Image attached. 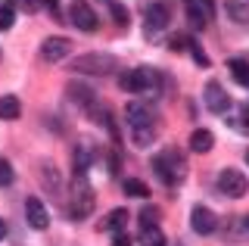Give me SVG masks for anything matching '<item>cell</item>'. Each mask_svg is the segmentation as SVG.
Instances as JSON below:
<instances>
[{"label":"cell","mask_w":249,"mask_h":246,"mask_svg":"<svg viewBox=\"0 0 249 246\" xmlns=\"http://www.w3.org/2000/svg\"><path fill=\"white\" fill-rule=\"evenodd\" d=\"M124 122H128L131 128V141H134V147H150L156 141V115L150 112V106L143 103H128L124 106Z\"/></svg>","instance_id":"6da1fadb"},{"label":"cell","mask_w":249,"mask_h":246,"mask_svg":"<svg viewBox=\"0 0 249 246\" xmlns=\"http://www.w3.org/2000/svg\"><path fill=\"white\" fill-rule=\"evenodd\" d=\"M122 190H124L128 196H137V199L150 196V187H146L143 181H137V178H124V181H122Z\"/></svg>","instance_id":"44dd1931"},{"label":"cell","mask_w":249,"mask_h":246,"mask_svg":"<svg viewBox=\"0 0 249 246\" xmlns=\"http://www.w3.org/2000/svg\"><path fill=\"white\" fill-rule=\"evenodd\" d=\"M112 246H128V237H124V234H122V237H115V243H112Z\"/></svg>","instance_id":"83f0119b"},{"label":"cell","mask_w":249,"mask_h":246,"mask_svg":"<svg viewBox=\"0 0 249 246\" xmlns=\"http://www.w3.org/2000/svg\"><path fill=\"white\" fill-rule=\"evenodd\" d=\"M119 66V56H112V53H84V56H75L72 63V69L81 75H109Z\"/></svg>","instance_id":"5b68a950"},{"label":"cell","mask_w":249,"mask_h":246,"mask_svg":"<svg viewBox=\"0 0 249 246\" xmlns=\"http://www.w3.org/2000/svg\"><path fill=\"white\" fill-rule=\"evenodd\" d=\"M19 112H22L19 97H13V94L0 97V119H3V122H16V119H19Z\"/></svg>","instance_id":"2e32d148"},{"label":"cell","mask_w":249,"mask_h":246,"mask_svg":"<svg viewBox=\"0 0 249 246\" xmlns=\"http://www.w3.org/2000/svg\"><path fill=\"white\" fill-rule=\"evenodd\" d=\"M93 190H90V184L88 178H75L72 184V193H69V215H72V221H84L88 215L93 212Z\"/></svg>","instance_id":"277c9868"},{"label":"cell","mask_w":249,"mask_h":246,"mask_svg":"<svg viewBox=\"0 0 249 246\" xmlns=\"http://www.w3.org/2000/svg\"><path fill=\"white\" fill-rule=\"evenodd\" d=\"M69 22H72L75 28H81V32H97L100 28V19H97V13L90 10L84 0H72V6H69Z\"/></svg>","instance_id":"52a82bcc"},{"label":"cell","mask_w":249,"mask_h":246,"mask_svg":"<svg viewBox=\"0 0 249 246\" xmlns=\"http://www.w3.org/2000/svg\"><path fill=\"white\" fill-rule=\"evenodd\" d=\"M69 53H72V41H69V37H47L41 44V56L47 63H59V59H66Z\"/></svg>","instance_id":"30bf717a"},{"label":"cell","mask_w":249,"mask_h":246,"mask_svg":"<svg viewBox=\"0 0 249 246\" xmlns=\"http://www.w3.org/2000/svg\"><path fill=\"white\" fill-rule=\"evenodd\" d=\"M168 19H171L168 6H165V3H153L150 10H146V22H143V32H146V37L156 35V32H162V28L168 25Z\"/></svg>","instance_id":"8fae6325"},{"label":"cell","mask_w":249,"mask_h":246,"mask_svg":"<svg viewBox=\"0 0 249 246\" xmlns=\"http://www.w3.org/2000/svg\"><path fill=\"white\" fill-rule=\"evenodd\" d=\"M6 237V225H3V218H0V240Z\"/></svg>","instance_id":"f1b7e54d"},{"label":"cell","mask_w":249,"mask_h":246,"mask_svg":"<svg viewBox=\"0 0 249 246\" xmlns=\"http://www.w3.org/2000/svg\"><path fill=\"white\" fill-rule=\"evenodd\" d=\"M218 190L231 199H240L249 190V181L240 168H221V175H218Z\"/></svg>","instance_id":"8992f818"},{"label":"cell","mask_w":249,"mask_h":246,"mask_svg":"<svg viewBox=\"0 0 249 246\" xmlns=\"http://www.w3.org/2000/svg\"><path fill=\"white\" fill-rule=\"evenodd\" d=\"M0 6H3V0H0Z\"/></svg>","instance_id":"1f68e13d"},{"label":"cell","mask_w":249,"mask_h":246,"mask_svg":"<svg viewBox=\"0 0 249 246\" xmlns=\"http://www.w3.org/2000/svg\"><path fill=\"white\" fill-rule=\"evenodd\" d=\"M25 218H28V225L35 228V230H44L47 225H50V215H47L44 203L37 196H28L25 199Z\"/></svg>","instance_id":"7c38bea8"},{"label":"cell","mask_w":249,"mask_h":246,"mask_svg":"<svg viewBox=\"0 0 249 246\" xmlns=\"http://www.w3.org/2000/svg\"><path fill=\"white\" fill-rule=\"evenodd\" d=\"M212 147H215L212 131H206V128H196V131L190 134V150H193V153H209Z\"/></svg>","instance_id":"e0dca14e"},{"label":"cell","mask_w":249,"mask_h":246,"mask_svg":"<svg viewBox=\"0 0 249 246\" xmlns=\"http://www.w3.org/2000/svg\"><path fill=\"white\" fill-rule=\"evenodd\" d=\"M153 225H159V209H156V206H146V209L140 212V228H153Z\"/></svg>","instance_id":"cb8c5ba5"},{"label":"cell","mask_w":249,"mask_h":246,"mask_svg":"<svg viewBox=\"0 0 249 246\" xmlns=\"http://www.w3.org/2000/svg\"><path fill=\"white\" fill-rule=\"evenodd\" d=\"M153 172H156V178L162 184H168V187L181 184L187 178V162H184L181 150H162L159 156H153Z\"/></svg>","instance_id":"7a4b0ae2"},{"label":"cell","mask_w":249,"mask_h":246,"mask_svg":"<svg viewBox=\"0 0 249 246\" xmlns=\"http://www.w3.org/2000/svg\"><path fill=\"white\" fill-rule=\"evenodd\" d=\"M240 119H246L243 125H240V131H249V103L243 106V109H240Z\"/></svg>","instance_id":"4316f807"},{"label":"cell","mask_w":249,"mask_h":246,"mask_svg":"<svg viewBox=\"0 0 249 246\" xmlns=\"http://www.w3.org/2000/svg\"><path fill=\"white\" fill-rule=\"evenodd\" d=\"M13 22H16V10H13V3H3V6H0V32L13 28Z\"/></svg>","instance_id":"603a6c76"},{"label":"cell","mask_w":249,"mask_h":246,"mask_svg":"<svg viewBox=\"0 0 249 246\" xmlns=\"http://www.w3.org/2000/svg\"><path fill=\"white\" fill-rule=\"evenodd\" d=\"M156 81H159V72L150 66H137L119 75V88L128 94H150V90H156Z\"/></svg>","instance_id":"3957f363"},{"label":"cell","mask_w":249,"mask_h":246,"mask_svg":"<svg viewBox=\"0 0 249 246\" xmlns=\"http://www.w3.org/2000/svg\"><path fill=\"white\" fill-rule=\"evenodd\" d=\"M124 225H128V212H124V209H112L103 218V225H100V228L109 230V234H115V237H122L124 234Z\"/></svg>","instance_id":"9a60e30c"},{"label":"cell","mask_w":249,"mask_h":246,"mask_svg":"<svg viewBox=\"0 0 249 246\" xmlns=\"http://www.w3.org/2000/svg\"><path fill=\"white\" fill-rule=\"evenodd\" d=\"M140 246H165V234L159 230V225L140 228Z\"/></svg>","instance_id":"ffe728a7"},{"label":"cell","mask_w":249,"mask_h":246,"mask_svg":"<svg viewBox=\"0 0 249 246\" xmlns=\"http://www.w3.org/2000/svg\"><path fill=\"white\" fill-rule=\"evenodd\" d=\"M202 100H206L209 112H215V115H224V112L231 109V97L224 94V88L218 81H209L206 84V94H202Z\"/></svg>","instance_id":"9c48e42d"},{"label":"cell","mask_w":249,"mask_h":246,"mask_svg":"<svg viewBox=\"0 0 249 246\" xmlns=\"http://www.w3.org/2000/svg\"><path fill=\"white\" fill-rule=\"evenodd\" d=\"M184 3H187V19H190V25L193 28H202V25H206L209 13H212L206 0H184Z\"/></svg>","instance_id":"5bb4252c"},{"label":"cell","mask_w":249,"mask_h":246,"mask_svg":"<svg viewBox=\"0 0 249 246\" xmlns=\"http://www.w3.org/2000/svg\"><path fill=\"white\" fill-rule=\"evenodd\" d=\"M66 94L69 97H72L75 100V103H81V106H93V90L88 88V84H69V88H66Z\"/></svg>","instance_id":"d6986e66"},{"label":"cell","mask_w":249,"mask_h":246,"mask_svg":"<svg viewBox=\"0 0 249 246\" xmlns=\"http://www.w3.org/2000/svg\"><path fill=\"white\" fill-rule=\"evenodd\" d=\"M228 69H231V78L237 81L240 88L249 90V63H246V59H231Z\"/></svg>","instance_id":"ac0fdd59"},{"label":"cell","mask_w":249,"mask_h":246,"mask_svg":"<svg viewBox=\"0 0 249 246\" xmlns=\"http://www.w3.org/2000/svg\"><path fill=\"white\" fill-rule=\"evenodd\" d=\"M13 181H16V172H13V165L6 162V159H0V187H10Z\"/></svg>","instance_id":"d4e9b609"},{"label":"cell","mask_w":249,"mask_h":246,"mask_svg":"<svg viewBox=\"0 0 249 246\" xmlns=\"http://www.w3.org/2000/svg\"><path fill=\"white\" fill-rule=\"evenodd\" d=\"M187 50H190V56H193V63H196V66H202V69H209V56H206V50H202L199 44L193 41V37H190V44H187Z\"/></svg>","instance_id":"7402d4cb"},{"label":"cell","mask_w":249,"mask_h":246,"mask_svg":"<svg viewBox=\"0 0 249 246\" xmlns=\"http://www.w3.org/2000/svg\"><path fill=\"white\" fill-rule=\"evenodd\" d=\"M93 159H97V147H93L88 137H81V141L75 143V153H72V162H75L78 178H88V168L93 165Z\"/></svg>","instance_id":"ba28073f"},{"label":"cell","mask_w":249,"mask_h":246,"mask_svg":"<svg viewBox=\"0 0 249 246\" xmlns=\"http://www.w3.org/2000/svg\"><path fill=\"white\" fill-rule=\"evenodd\" d=\"M215 212L212 209H206V206H196V209L190 212V228L196 230V234H212L215 230Z\"/></svg>","instance_id":"4fadbf2b"},{"label":"cell","mask_w":249,"mask_h":246,"mask_svg":"<svg viewBox=\"0 0 249 246\" xmlns=\"http://www.w3.org/2000/svg\"><path fill=\"white\" fill-rule=\"evenodd\" d=\"M112 16H115L119 25L128 28V6H124V3H112Z\"/></svg>","instance_id":"484cf974"},{"label":"cell","mask_w":249,"mask_h":246,"mask_svg":"<svg viewBox=\"0 0 249 246\" xmlns=\"http://www.w3.org/2000/svg\"><path fill=\"white\" fill-rule=\"evenodd\" d=\"M243 225H246V230H249V215H246V218H243Z\"/></svg>","instance_id":"f546056e"},{"label":"cell","mask_w":249,"mask_h":246,"mask_svg":"<svg viewBox=\"0 0 249 246\" xmlns=\"http://www.w3.org/2000/svg\"><path fill=\"white\" fill-rule=\"evenodd\" d=\"M246 162H249V150H246Z\"/></svg>","instance_id":"4dcf8cb0"}]
</instances>
